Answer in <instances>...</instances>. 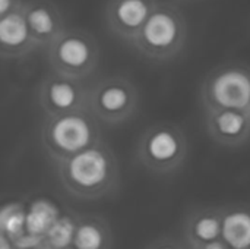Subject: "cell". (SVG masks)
Listing matches in <instances>:
<instances>
[{"label":"cell","mask_w":250,"mask_h":249,"mask_svg":"<svg viewBox=\"0 0 250 249\" xmlns=\"http://www.w3.org/2000/svg\"><path fill=\"white\" fill-rule=\"evenodd\" d=\"M26 249H48V248L44 245V241H42V244H40V245H37V247H32V248H26Z\"/></svg>","instance_id":"obj_23"},{"label":"cell","mask_w":250,"mask_h":249,"mask_svg":"<svg viewBox=\"0 0 250 249\" xmlns=\"http://www.w3.org/2000/svg\"><path fill=\"white\" fill-rule=\"evenodd\" d=\"M205 126L214 142L237 148L250 139V110H221L205 113Z\"/></svg>","instance_id":"obj_11"},{"label":"cell","mask_w":250,"mask_h":249,"mask_svg":"<svg viewBox=\"0 0 250 249\" xmlns=\"http://www.w3.org/2000/svg\"><path fill=\"white\" fill-rule=\"evenodd\" d=\"M221 238L231 249H250V205L223 208Z\"/></svg>","instance_id":"obj_15"},{"label":"cell","mask_w":250,"mask_h":249,"mask_svg":"<svg viewBox=\"0 0 250 249\" xmlns=\"http://www.w3.org/2000/svg\"><path fill=\"white\" fill-rule=\"evenodd\" d=\"M23 15L38 48L47 50L67 29L60 7L51 0H28Z\"/></svg>","instance_id":"obj_10"},{"label":"cell","mask_w":250,"mask_h":249,"mask_svg":"<svg viewBox=\"0 0 250 249\" xmlns=\"http://www.w3.org/2000/svg\"><path fill=\"white\" fill-rule=\"evenodd\" d=\"M59 207L47 198H35L26 208V232L44 238L53 223L60 217Z\"/></svg>","instance_id":"obj_16"},{"label":"cell","mask_w":250,"mask_h":249,"mask_svg":"<svg viewBox=\"0 0 250 249\" xmlns=\"http://www.w3.org/2000/svg\"><path fill=\"white\" fill-rule=\"evenodd\" d=\"M145 249H189L185 242H180L176 238L171 236H163L155 241H152Z\"/></svg>","instance_id":"obj_19"},{"label":"cell","mask_w":250,"mask_h":249,"mask_svg":"<svg viewBox=\"0 0 250 249\" xmlns=\"http://www.w3.org/2000/svg\"><path fill=\"white\" fill-rule=\"evenodd\" d=\"M78 219L73 214L62 213L44 236V245L48 249H69L72 247Z\"/></svg>","instance_id":"obj_18"},{"label":"cell","mask_w":250,"mask_h":249,"mask_svg":"<svg viewBox=\"0 0 250 249\" xmlns=\"http://www.w3.org/2000/svg\"><path fill=\"white\" fill-rule=\"evenodd\" d=\"M51 72L78 81H85L98 68L100 45L85 29H66L47 50Z\"/></svg>","instance_id":"obj_5"},{"label":"cell","mask_w":250,"mask_h":249,"mask_svg":"<svg viewBox=\"0 0 250 249\" xmlns=\"http://www.w3.org/2000/svg\"><path fill=\"white\" fill-rule=\"evenodd\" d=\"M0 249H18L15 247V244L6 236L0 233Z\"/></svg>","instance_id":"obj_22"},{"label":"cell","mask_w":250,"mask_h":249,"mask_svg":"<svg viewBox=\"0 0 250 249\" xmlns=\"http://www.w3.org/2000/svg\"><path fill=\"white\" fill-rule=\"evenodd\" d=\"M157 3V0H108L104 9L105 25L116 38L132 45Z\"/></svg>","instance_id":"obj_9"},{"label":"cell","mask_w":250,"mask_h":249,"mask_svg":"<svg viewBox=\"0 0 250 249\" xmlns=\"http://www.w3.org/2000/svg\"><path fill=\"white\" fill-rule=\"evenodd\" d=\"M223 208L207 207L189 213L183 225V242L188 248L221 239Z\"/></svg>","instance_id":"obj_13"},{"label":"cell","mask_w":250,"mask_h":249,"mask_svg":"<svg viewBox=\"0 0 250 249\" xmlns=\"http://www.w3.org/2000/svg\"><path fill=\"white\" fill-rule=\"evenodd\" d=\"M205 113L221 110H250V68L227 63L212 69L201 85Z\"/></svg>","instance_id":"obj_6"},{"label":"cell","mask_w":250,"mask_h":249,"mask_svg":"<svg viewBox=\"0 0 250 249\" xmlns=\"http://www.w3.org/2000/svg\"><path fill=\"white\" fill-rule=\"evenodd\" d=\"M189 249H231L224 241L223 238L218 239V241H214V242H209V244H204V245H198V247H193V248Z\"/></svg>","instance_id":"obj_21"},{"label":"cell","mask_w":250,"mask_h":249,"mask_svg":"<svg viewBox=\"0 0 250 249\" xmlns=\"http://www.w3.org/2000/svg\"><path fill=\"white\" fill-rule=\"evenodd\" d=\"M0 233L16 241L26 232V207L21 201L6 203L0 213Z\"/></svg>","instance_id":"obj_17"},{"label":"cell","mask_w":250,"mask_h":249,"mask_svg":"<svg viewBox=\"0 0 250 249\" xmlns=\"http://www.w3.org/2000/svg\"><path fill=\"white\" fill-rule=\"evenodd\" d=\"M113 233L110 225L98 216L78 219L72 247L69 249H111Z\"/></svg>","instance_id":"obj_14"},{"label":"cell","mask_w":250,"mask_h":249,"mask_svg":"<svg viewBox=\"0 0 250 249\" xmlns=\"http://www.w3.org/2000/svg\"><path fill=\"white\" fill-rule=\"evenodd\" d=\"M189 154L185 132L173 123L149 126L136 145V160L149 173L168 176L182 169Z\"/></svg>","instance_id":"obj_4"},{"label":"cell","mask_w":250,"mask_h":249,"mask_svg":"<svg viewBox=\"0 0 250 249\" xmlns=\"http://www.w3.org/2000/svg\"><path fill=\"white\" fill-rule=\"evenodd\" d=\"M101 142L100 120L91 110L45 117L41 126V145L53 161H63Z\"/></svg>","instance_id":"obj_2"},{"label":"cell","mask_w":250,"mask_h":249,"mask_svg":"<svg viewBox=\"0 0 250 249\" xmlns=\"http://www.w3.org/2000/svg\"><path fill=\"white\" fill-rule=\"evenodd\" d=\"M186 40L188 23L180 9L173 3L158 1L132 47L142 57L163 63L177 57Z\"/></svg>","instance_id":"obj_3"},{"label":"cell","mask_w":250,"mask_h":249,"mask_svg":"<svg viewBox=\"0 0 250 249\" xmlns=\"http://www.w3.org/2000/svg\"><path fill=\"white\" fill-rule=\"evenodd\" d=\"M25 0H0V16L7 15L9 12L22 9L25 6Z\"/></svg>","instance_id":"obj_20"},{"label":"cell","mask_w":250,"mask_h":249,"mask_svg":"<svg viewBox=\"0 0 250 249\" xmlns=\"http://www.w3.org/2000/svg\"><path fill=\"white\" fill-rule=\"evenodd\" d=\"M91 85L54 72L45 75L37 87V101L45 117L89 110Z\"/></svg>","instance_id":"obj_8"},{"label":"cell","mask_w":250,"mask_h":249,"mask_svg":"<svg viewBox=\"0 0 250 249\" xmlns=\"http://www.w3.org/2000/svg\"><path fill=\"white\" fill-rule=\"evenodd\" d=\"M136 85L123 75L105 76L91 85L89 110L103 123L116 126L130 120L139 107Z\"/></svg>","instance_id":"obj_7"},{"label":"cell","mask_w":250,"mask_h":249,"mask_svg":"<svg viewBox=\"0 0 250 249\" xmlns=\"http://www.w3.org/2000/svg\"><path fill=\"white\" fill-rule=\"evenodd\" d=\"M38 50L26 23L23 7L0 16V53L3 60H22Z\"/></svg>","instance_id":"obj_12"},{"label":"cell","mask_w":250,"mask_h":249,"mask_svg":"<svg viewBox=\"0 0 250 249\" xmlns=\"http://www.w3.org/2000/svg\"><path fill=\"white\" fill-rule=\"evenodd\" d=\"M53 164L60 185L76 200L95 201L110 197L120 183L119 161L114 151L103 141Z\"/></svg>","instance_id":"obj_1"}]
</instances>
